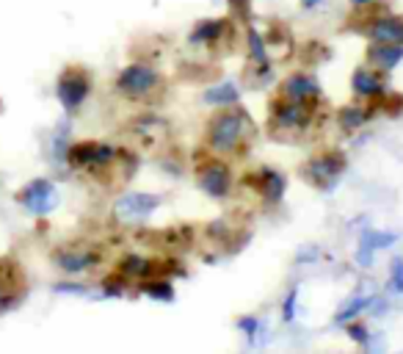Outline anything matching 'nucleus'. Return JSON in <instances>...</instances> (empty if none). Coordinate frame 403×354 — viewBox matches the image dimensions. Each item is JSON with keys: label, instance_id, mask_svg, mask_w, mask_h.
<instances>
[{"label": "nucleus", "instance_id": "obj_2", "mask_svg": "<svg viewBox=\"0 0 403 354\" xmlns=\"http://www.w3.org/2000/svg\"><path fill=\"white\" fill-rule=\"evenodd\" d=\"M321 100H287L282 95H274L268 102V133L279 141H296L304 133L315 127V119L321 117Z\"/></svg>", "mask_w": 403, "mask_h": 354}, {"label": "nucleus", "instance_id": "obj_8", "mask_svg": "<svg viewBox=\"0 0 403 354\" xmlns=\"http://www.w3.org/2000/svg\"><path fill=\"white\" fill-rule=\"evenodd\" d=\"M158 208H160V197H158V194L130 191V194L116 197V203L111 205V216H114L119 225H138V222L150 219Z\"/></svg>", "mask_w": 403, "mask_h": 354}, {"label": "nucleus", "instance_id": "obj_29", "mask_svg": "<svg viewBox=\"0 0 403 354\" xmlns=\"http://www.w3.org/2000/svg\"><path fill=\"white\" fill-rule=\"evenodd\" d=\"M346 329H348V338H351L353 343H359V346H368V340H370V332H368V327H365V324H359V321H348V324H346Z\"/></svg>", "mask_w": 403, "mask_h": 354}, {"label": "nucleus", "instance_id": "obj_24", "mask_svg": "<svg viewBox=\"0 0 403 354\" xmlns=\"http://www.w3.org/2000/svg\"><path fill=\"white\" fill-rule=\"evenodd\" d=\"M359 241L370 244L373 250H387V247H392V244L398 241V235H395V232H387V230H365Z\"/></svg>", "mask_w": 403, "mask_h": 354}, {"label": "nucleus", "instance_id": "obj_9", "mask_svg": "<svg viewBox=\"0 0 403 354\" xmlns=\"http://www.w3.org/2000/svg\"><path fill=\"white\" fill-rule=\"evenodd\" d=\"M28 294V279L17 260L0 257V316L20 307Z\"/></svg>", "mask_w": 403, "mask_h": 354}, {"label": "nucleus", "instance_id": "obj_13", "mask_svg": "<svg viewBox=\"0 0 403 354\" xmlns=\"http://www.w3.org/2000/svg\"><path fill=\"white\" fill-rule=\"evenodd\" d=\"M97 260H100V252L89 250V247H61L53 252V263L67 274H80V272L92 269Z\"/></svg>", "mask_w": 403, "mask_h": 354}, {"label": "nucleus", "instance_id": "obj_30", "mask_svg": "<svg viewBox=\"0 0 403 354\" xmlns=\"http://www.w3.org/2000/svg\"><path fill=\"white\" fill-rule=\"evenodd\" d=\"M296 302H299V288H290V294L285 296V304H282L285 321H293V318H296Z\"/></svg>", "mask_w": 403, "mask_h": 354}, {"label": "nucleus", "instance_id": "obj_27", "mask_svg": "<svg viewBox=\"0 0 403 354\" xmlns=\"http://www.w3.org/2000/svg\"><path fill=\"white\" fill-rule=\"evenodd\" d=\"M127 285H133V282H130L127 277H122L119 272H114L111 277L102 282V296H122Z\"/></svg>", "mask_w": 403, "mask_h": 354}, {"label": "nucleus", "instance_id": "obj_3", "mask_svg": "<svg viewBox=\"0 0 403 354\" xmlns=\"http://www.w3.org/2000/svg\"><path fill=\"white\" fill-rule=\"evenodd\" d=\"M114 89H116L119 97H125L130 102H155L158 97H163L166 80L158 70H152L150 64L136 61V64H127L116 75Z\"/></svg>", "mask_w": 403, "mask_h": 354}, {"label": "nucleus", "instance_id": "obj_11", "mask_svg": "<svg viewBox=\"0 0 403 354\" xmlns=\"http://www.w3.org/2000/svg\"><path fill=\"white\" fill-rule=\"evenodd\" d=\"M243 186H249L265 205H279L285 200V191H287V177L277 169H271V166H263L257 172L243 175Z\"/></svg>", "mask_w": 403, "mask_h": 354}, {"label": "nucleus", "instance_id": "obj_7", "mask_svg": "<svg viewBox=\"0 0 403 354\" xmlns=\"http://www.w3.org/2000/svg\"><path fill=\"white\" fill-rule=\"evenodd\" d=\"M17 203L23 205L31 216H50L61 203V197H58V188H55L53 180L36 177L17 191Z\"/></svg>", "mask_w": 403, "mask_h": 354}, {"label": "nucleus", "instance_id": "obj_32", "mask_svg": "<svg viewBox=\"0 0 403 354\" xmlns=\"http://www.w3.org/2000/svg\"><path fill=\"white\" fill-rule=\"evenodd\" d=\"M235 327L241 329L243 335H249V338H254V335L260 332V321H257L254 316H241V318L235 321Z\"/></svg>", "mask_w": 403, "mask_h": 354}, {"label": "nucleus", "instance_id": "obj_23", "mask_svg": "<svg viewBox=\"0 0 403 354\" xmlns=\"http://www.w3.org/2000/svg\"><path fill=\"white\" fill-rule=\"evenodd\" d=\"M373 299H376V296H353V299H348V302L343 304V310L334 316V324H337V327H346L359 313H365V310L373 304Z\"/></svg>", "mask_w": 403, "mask_h": 354}, {"label": "nucleus", "instance_id": "obj_33", "mask_svg": "<svg viewBox=\"0 0 403 354\" xmlns=\"http://www.w3.org/2000/svg\"><path fill=\"white\" fill-rule=\"evenodd\" d=\"M55 291H58V294H80V296L86 294V288H83V285H70V282H61V285H55Z\"/></svg>", "mask_w": 403, "mask_h": 354}, {"label": "nucleus", "instance_id": "obj_26", "mask_svg": "<svg viewBox=\"0 0 403 354\" xmlns=\"http://www.w3.org/2000/svg\"><path fill=\"white\" fill-rule=\"evenodd\" d=\"M229 6V17L238 20V23H252V0H227Z\"/></svg>", "mask_w": 403, "mask_h": 354}, {"label": "nucleus", "instance_id": "obj_4", "mask_svg": "<svg viewBox=\"0 0 403 354\" xmlns=\"http://www.w3.org/2000/svg\"><path fill=\"white\" fill-rule=\"evenodd\" d=\"M67 163L94 177H108V172L119 163V150L105 141H75L67 150Z\"/></svg>", "mask_w": 403, "mask_h": 354}, {"label": "nucleus", "instance_id": "obj_17", "mask_svg": "<svg viewBox=\"0 0 403 354\" xmlns=\"http://www.w3.org/2000/svg\"><path fill=\"white\" fill-rule=\"evenodd\" d=\"M351 89L353 95L362 97V100H378L387 92V83H384V77L378 75V70L359 67V70H353L351 75Z\"/></svg>", "mask_w": 403, "mask_h": 354}, {"label": "nucleus", "instance_id": "obj_22", "mask_svg": "<svg viewBox=\"0 0 403 354\" xmlns=\"http://www.w3.org/2000/svg\"><path fill=\"white\" fill-rule=\"evenodd\" d=\"M246 53H249V64H271L268 61V42L252 23L246 26Z\"/></svg>", "mask_w": 403, "mask_h": 354}, {"label": "nucleus", "instance_id": "obj_18", "mask_svg": "<svg viewBox=\"0 0 403 354\" xmlns=\"http://www.w3.org/2000/svg\"><path fill=\"white\" fill-rule=\"evenodd\" d=\"M365 61L368 67H373L378 73H392L403 61V45H376L370 42L365 50Z\"/></svg>", "mask_w": 403, "mask_h": 354}, {"label": "nucleus", "instance_id": "obj_21", "mask_svg": "<svg viewBox=\"0 0 403 354\" xmlns=\"http://www.w3.org/2000/svg\"><path fill=\"white\" fill-rule=\"evenodd\" d=\"M202 100L207 102V105L224 108V105H235V102L241 100V92H238L235 83H219V86H210V89L202 95Z\"/></svg>", "mask_w": 403, "mask_h": 354}, {"label": "nucleus", "instance_id": "obj_5", "mask_svg": "<svg viewBox=\"0 0 403 354\" xmlns=\"http://www.w3.org/2000/svg\"><path fill=\"white\" fill-rule=\"evenodd\" d=\"M348 161L340 150H329L321 152V155H312L307 158L302 166H299V177H304L309 186L321 188V191H331L337 183H340V175L346 172Z\"/></svg>", "mask_w": 403, "mask_h": 354}, {"label": "nucleus", "instance_id": "obj_31", "mask_svg": "<svg viewBox=\"0 0 403 354\" xmlns=\"http://www.w3.org/2000/svg\"><path fill=\"white\" fill-rule=\"evenodd\" d=\"M373 247L370 244H365V241H359L356 244V266H362V269H368L370 263H373Z\"/></svg>", "mask_w": 403, "mask_h": 354}, {"label": "nucleus", "instance_id": "obj_36", "mask_svg": "<svg viewBox=\"0 0 403 354\" xmlns=\"http://www.w3.org/2000/svg\"><path fill=\"white\" fill-rule=\"evenodd\" d=\"M353 9H359V6H368V3H376V0H348Z\"/></svg>", "mask_w": 403, "mask_h": 354}, {"label": "nucleus", "instance_id": "obj_20", "mask_svg": "<svg viewBox=\"0 0 403 354\" xmlns=\"http://www.w3.org/2000/svg\"><path fill=\"white\" fill-rule=\"evenodd\" d=\"M138 294L158 299V302H175V288L166 277H150L138 282Z\"/></svg>", "mask_w": 403, "mask_h": 354}, {"label": "nucleus", "instance_id": "obj_12", "mask_svg": "<svg viewBox=\"0 0 403 354\" xmlns=\"http://www.w3.org/2000/svg\"><path fill=\"white\" fill-rule=\"evenodd\" d=\"M359 33L368 42H376V45H403V17L381 11L359 28Z\"/></svg>", "mask_w": 403, "mask_h": 354}, {"label": "nucleus", "instance_id": "obj_19", "mask_svg": "<svg viewBox=\"0 0 403 354\" xmlns=\"http://www.w3.org/2000/svg\"><path fill=\"white\" fill-rule=\"evenodd\" d=\"M373 111L376 108H365V105H343L337 111V125H340L343 133H356L359 127L373 117Z\"/></svg>", "mask_w": 403, "mask_h": 354}, {"label": "nucleus", "instance_id": "obj_25", "mask_svg": "<svg viewBox=\"0 0 403 354\" xmlns=\"http://www.w3.org/2000/svg\"><path fill=\"white\" fill-rule=\"evenodd\" d=\"M67 150H70V144H67V122H61L55 127V133H53V161L64 163L67 161Z\"/></svg>", "mask_w": 403, "mask_h": 354}, {"label": "nucleus", "instance_id": "obj_1", "mask_svg": "<svg viewBox=\"0 0 403 354\" xmlns=\"http://www.w3.org/2000/svg\"><path fill=\"white\" fill-rule=\"evenodd\" d=\"M254 122L246 114V108L235 105H224L219 108L207 125H204V144L207 150L221 155V158H238L241 152L252 144L254 139Z\"/></svg>", "mask_w": 403, "mask_h": 354}, {"label": "nucleus", "instance_id": "obj_10", "mask_svg": "<svg viewBox=\"0 0 403 354\" xmlns=\"http://www.w3.org/2000/svg\"><path fill=\"white\" fill-rule=\"evenodd\" d=\"M197 183H199V188L207 197L227 200L229 191H232V169L221 158H207L197 169Z\"/></svg>", "mask_w": 403, "mask_h": 354}, {"label": "nucleus", "instance_id": "obj_34", "mask_svg": "<svg viewBox=\"0 0 403 354\" xmlns=\"http://www.w3.org/2000/svg\"><path fill=\"white\" fill-rule=\"evenodd\" d=\"M315 257H318V250H315V247H307V250H302V254H299V260H296V263L302 266V263H307V260H315Z\"/></svg>", "mask_w": 403, "mask_h": 354}, {"label": "nucleus", "instance_id": "obj_35", "mask_svg": "<svg viewBox=\"0 0 403 354\" xmlns=\"http://www.w3.org/2000/svg\"><path fill=\"white\" fill-rule=\"evenodd\" d=\"M302 3V9H318V6H324V0H299Z\"/></svg>", "mask_w": 403, "mask_h": 354}, {"label": "nucleus", "instance_id": "obj_14", "mask_svg": "<svg viewBox=\"0 0 403 354\" xmlns=\"http://www.w3.org/2000/svg\"><path fill=\"white\" fill-rule=\"evenodd\" d=\"M229 28H232V17H227V20L224 17L221 20H202L188 33V45L191 48H216L229 36Z\"/></svg>", "mask_w": 403, "mask_h": 354}, {"label": "nucleus", "instance_id": "obj_6", "mask_svg": "<svg viewBox=\"0 0 403 354\" xmlns=\"http://www.w3.org/2000/svg\"><path fill=\"white\" fill-rule=\"evenodd\" d=\"M89 95H92V75H89L80 64L67 67V70L58 75L55 97H58L61 108H64L67 114H75L77 108L89 100Z\"/></svg>", "mask_w": 403, "mask_h": 354}, {"label": "nucleus", "instance_id": "obj_16", "mask_svg": "<svg viewBox=\"0 0 403 354\" xmlns=\"http://www.w3.org/2000/svg\"><path fill=\"white\" fill-rule=\"evenodd\" d=\"M163 266L166 263H160V260H150V257H141V254H125L116 263V272L130 282H141V279L150 277H163V272H166Z\"/></svg>", "mask_w": 403, "mask_h": 354}, {"label": "nucleus", "instance_id": "obj_28", "mask_svg": "<svg viewBox=\"0 0 403 354\" xmlns=\"http://www.w3.org/2000/svg\"><path fill=\"white\" fill-rule=\"evenodd\" d=\"M390 291L403 294V257H395L390 263Z\"/></svg>", "mask_w": 403, "mask_h": 354}, {"label": "nucleus", "instance_id": "obj_15", "mask_svg": "<svg viewBox=\"0 0 403 354\" xmlns=\"http://www.w3.org/2000/svg\"><path fill=\"white\" fill-rule=\"evenodd\" d=\"M279 95L287 100H321V83L309 73H290L279 83Z\"/></svg>", "mask_w": 403, "mask_h": 354}]
</instances>
